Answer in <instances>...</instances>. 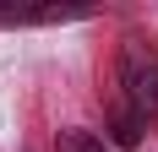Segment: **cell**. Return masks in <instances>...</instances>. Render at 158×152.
Segmentation results:
<instances>
[{
  "instance_id": "obj_2",
  "label": "cell",
  "mask_w": 158,
  "mask_h": 152,
  "mask_svg": "<svg viewBox=\"0 0 158 152\" xmlns=\"http://www.w3.org/2000/svg\"><path fill=\"white\" fill-rule=\"evenodd\" d=\"M55 152H109V147H104L93 130H60V136H55Z\"/></svg>"
},
{
  "instance_id": "obj_1",
  "label": "cell",
  "mask_w": 158,
  "mask_h": 152,
  "mask_svg": "<svg viewBox=\"0 0 158 152\" xmlns=\"http://www.w3.org/2000/svg\"><path fill=\"white\" fill-rule=\"evenodd\" d=\"M120 92H126V114L136 125L158 120V49L131 38L120 49Z\"/></svg>"
},
{
  "instance_id": "obj_3",
  "label": "cell",
  "mask_w": 158,
  "mask_h": 152,
  "mask_svg": "<svg viewBox=\"0 0 158 152\" xmlns=\"http://www.w3.org/2000/svg\"><path fill=\"white\" fill-rule=\"evenodd\" d=\"M114 141H120V147H136V141H142V125L131 120L126 109H120V114H114Z\"/></svg>"
}]
</instances>
